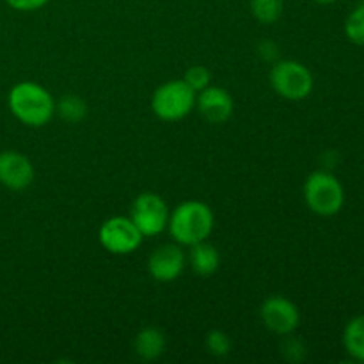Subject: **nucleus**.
<instances>
[{"label": "nucleus", "instance_id": "20", "mask_svg": "<svg viewBox=\"0 0 364 364\" xmlns=\"http://www.w3.org/2000/svg\"><path fill=\"white\" fill-rule=\"evenodd\" d=\"M183 80L187 82L196 92H199L205 87H208L210 82H212V73H210L208 68L205 66H192L187 70Z\"/></svg>", "mask_w": 364, "mask_h": 364}, {"label": "nucleus", "instance_id": "21", "mask_svg": "<svg viewBox=\"0 0 364 364\" xmlns=\"http://www.w3.org/2000/svg\"><path fill=\"white\" fill-rule=\"evenodd\" d=\"M50 0H6L7 6L14 11H21V13H31V11H38L45 7Z\"/></svg>", "mask_w": 364, "mask_h": 364}, {"label": "nucleus", "instance_id": "5", "mask_svg": "<svg viewBox=\"0 0 364 364\" xmlns=\"http://www.w3.org/2000/svg\"><path fill=\"white\" fill-rule=\"evenodd\" d=\"M270 85L284 100L301 102L313 91V73L299 60H277L270 71Z\"/></svg>", "mask_w": 364, "mask_h": 364}, {"label": "nucleus", "instance_id": "9", "mask_svg": "<svg viewBox=\"0 0 364 364\" xmlns=\"http://www.w3.org/2000/svg\"><path fill=\"white\" fill-rule=\"evenodd\" d=\"M185 258L181 245L164 244L153 251L148 259V272L159 283H173L185 270Z\"/></svg>", "mask_w": 364, "mask_h": 364}, {"label": "nucleus", "instance_id": "22", "mask_svg": "<svg viewBox=\"0 0 364 364\" xmlns=\"http://www.w3.org/2000/svg\"><path fill=\"white\" fill-rule=\"evenodd\" d=\"M258 52L265 60H274L277 59V55H279V53H277L279 52V50H277V45L272 41H263L262 45L258 46Z\"/></svg>", "mask_w": 364, "mask_h": 364}, {"label": "nucleus", "instance_id": "17", "mask_svg": "<svg viewBox=\"0 0 364 364\" xmlns=\"http://www.w3.org/2000/svg\"><path fill=\"white\" fill-rule=\"evenodd\" d=\"M345 36L354 45L364 46V2L348 14L347 21H345Z\"/></svg>", "mask_w": 364, "mask_h": 364}, {"label": "nucleus", "instance_id": "12", "mask_svg": "<svg viewBox=\"0 0 364 364\" xmlns=\"http://www.w3.org/2000/svg\"><path fill=\"white\" fill-rule=\"evenodd\" d=\"M166 334L156 327H146L135 336L134 350L144 361H155L166 350Z\"/></svg>", "mask_w": 364, "mask_h": 364}, {"label": "nucleus", "instance_id": "15", "mask_svg": "<svg viewBox=\"0 0 364 364\" xmlns=\"http://www.w3.org/2000/svg\"><path fill=\"white\" fill-rule=\"evenodd\" d=\"M249 7L252 16L263 25L274 23L283 14V0H251Z\"/></svg>", "mask_w": 364, "mask_h": 364}, {"label": "nucleus", "instance_id": "3", "mask_svg": "<svg viewBox=\"0 0 364 364\" xmlns=\"http://www.w3.org/2000/svg\"><path fill=\"white\" fill-rule=\"evenodd\" d=\"M304 201L316 215L333 217L343 208L345 188L329 171H315L304 183Z\"/></svg>", "mask_w": 364, "mask_h": 364}, {"label": "nucleus", "instance_id": "23", "mask_svg": "<svg viewBox=\"0 0 364 364\" xmlns=\"http://www.w3.org/2000/svg\"><path fill=\"white\" fill-rule=\"evenodd\" d=\"M313 2H316V4H322V6H329V4H334V2H338V0H313Z\"/></svg>", "mask_w": 364, "mask_h": 364}, {"label": "nucleus", "instance_id": "7", "mask_svg": "<svg viewBox=\"0 0 364 364\" xmlns=\"http://www.w3.org/2000/svg\"><path fill=\"white\" fill-rule=\"evenodd\" d=\"M169 206L153 192H144L132 205L130 219L142 233V237H156L164 233L169 224Z\"/></svg>", "mask_w": 364, "mask_h": 364}, {"label": "nucleus", "instance_id": "8", "mask_svg": "<svg viewBox=\"0 0 364 364\" xmlns=\"http://www.w3.org/2000/svg\"><path fill=\"white\" fill-rule=\"evenodd\" d=\"M259 316H262L263 326L279 336L294 334L301 326V313L297 306L290 299L279 297V295L269 297L263 302L259 308Z\"/></svg>", "mask_w": 364, "mask_h": 364}, {"label": "nucleus", "instance_id": "13", "mask_svg": "<svg viewBox=\"0 0 364 364\" xmlns=\"http://www.w3.org/2000/svg\"><path fill=\"white\" fill-rule=\"evenodd\" d=\"M188 263H191L192 270L199 276H212L217 272L220 265V255L212 244L208 242H199V244L192 245L191 252H188Z\"/></svg>", "mask_w": 364, "mask_h": 364}, {"label": "nucleus", "instance_id": "19", "mask_svg": "<svg viewBox=\"0 0 364 364\" xmlns=\"http://www.w3.org/2000/svg\"><path fill=\"white\" fill-rule=\"evenodd\" d=\"M281 354L284 355V359L290 363H301L304 361L308 350H306L304 343H302L299 338H294L291 334H287L281 343Z\"/></svg>", "mask_w": 364, "mask_h": 364}, {"label": "nucleus", "instance_id": "10", "mask_svg": "<svg viewBox=\"0 0 364 364\" xmlns=\"http://www.w3.org/2000/svg\"><path fill=\"white\" fill-rule=\"evenodd\" d=\"M34 181V166L21 153L7 149L0 153V183L11 191H25Z\"/></svg>", "mask_w": 364, "mask_h": 364}, {"label": "nucleus", "instance_id": "2", "mask_svg": "<svg viewBox=\"0 0 364 364\" xmlns=\"http://www.w3.org/2000/svg\"><path fill=\"white\" fill-rule=\"evenodd\" d=\"M215 226L212 208L203 201H183L171 212L169 233L178 245L192 247L199 242L208 240Z\"/></svg>", "mask_w": 364, "mask_h": 364}, {"label": "nucleus", "instance_id": "18", "mask_svg": "<svg viewBox=\"0 0 364 364\" xmlns=\"http://www.w3.org/2000/svg\"><path fill=\"white\" fill-rule=\"evenodd\" d=\"M205 345L210 354L217 355V358H224L231 352V340L223 331H212V333L206 334Z\"/></svg>", "mask_w": 364, "mask_h": 364}, {"label": "nucleus", "instance_id": "14", "mask_svg": "<svg viewBox=\"0 0 364 364\" xmlns=\"http://www.w3.org/2000/svg\"><path fill=\"white\" fill-rule=\"evenodd\" d=\"M343 347L352 359L364 363V315L354 316L345 326Z\"/></svg>", "mask_w": 364, "mask_h": 364}, {"label": "nucleus", "instance_id": "6", "mask_svg": "<svg viewBox=\"0 0 364 364\" xmlns=\"http://www.w3.org/2000/svg\"><path fill=\"white\" fill-rule=\"evenodd\" d=\"M98 238L102 247L110 255L124 256L137 251L144 237L130 217L116 215L102 224Z\"/></svg>", "mask_w": 364, "mask_h": 364}, {"label": "nucleus", "instance_id": "4", "mask_svg": "<svg viewBox=\"0 0 364 364\" xmlns=\"http://www.w3.org/2000/svg\"><path fill=\"white\" fill-rule=\"evenodd\" d=\"M196 91L185 80H169L160 85L151 98V109L159 119L174 123L187 117L196 107Z\"/></svg>", "mask_w": 364, "mask_h": 364}, {"label": "nucleus", "instance_id": "16", "mask_svg": "<svg viewBox=\"0 0 364 364\" xmlns=\"http://www.w3.org/2000/svg\"><path fill=\"white\" fill-rule=\"evenodd\" d=\"M55 112L63 117L66 123H80L87 114V105L82 98L75 95H68L57 103Z\"/></svg>", "mask_w": 364, "mask_h": 364}, {"label": "nucleus", "instance_id": "1", "mask_svg": "<svg viewBox=\"0 0 364 364\" xmlns=\"http://www.w3.org/2000/svg\"><path fill=\"white\" fill-rule=\"evenodd\" d=\"M11 114L25 127L41 128L55 116L57 102L43 85L36 82H20L13 85L7 96Z\"/></svg>", "mask_w": 364, "mask_h": 364}, {"label": "nucleus", "instance_id": "11", "mask_svg": "<svg viewBox=\"0 0 364 364\" xmlns=\"http://www.w3.org/2000/svg\"><path fill=\"white\" fill-rule=\"evenodd\" d=\"M196 107L206 123H226L233 114V98L230 92L217 85H208L196 96Z\"/></svg>", "mask_w": 364, "mask_h": 364}]
</instances>
